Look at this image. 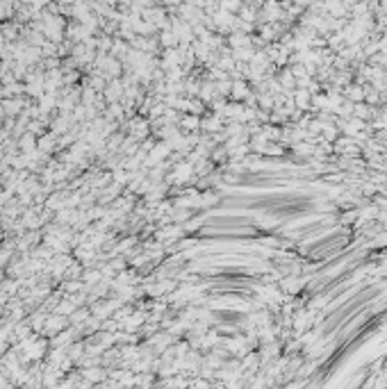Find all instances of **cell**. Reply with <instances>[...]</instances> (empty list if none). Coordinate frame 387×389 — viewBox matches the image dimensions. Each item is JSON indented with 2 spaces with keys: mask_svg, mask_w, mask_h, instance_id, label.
<instances>
[{
  "mask_svg": "<svg viewBox=\"0 0 387 389\" xmlns=\"http://www.w3.org/2000/svg\"><path fill=\"white\" fill-rule=\"evenodd\" d=\"M55 103H57V94H46V96H41V112H48V109H53L55 107Z\"/></svg>",
  "mask_w": 387,
  "mask_h": 389,
  "instance_id": "obj_1",
  "label": "cell"
},
{
  "mask_svg": "<svg viewBox=\"0 0 387 389\" xmlns=\"http://www.w3.org/2000/svg\"><path fill=\"white\" fill-rule=\"evenodd\" d=\"M0 107H2L7 114H16L18 107H23V103H21V101H2V103H0Z\"/></svg>",
  "mask_w": 387,
  "mask_h": 389,
  "instance_id": "obj_2",
  "label": "cell"
},
{
  "mask_svg": "<svg viewBox=\"0 0 387 389\" xmlns=\"http://www.w3.org/2000/svg\"><path fill=\"white\" fill-rule=\"evenodd\" d=\"M121 94H123V84H121V82H112V84H109V89H107V98H109V101H116Z\"/></svg>",
  "mask_w": 387,
  "mask_h": 389,
  "instance_id": "obj_3",
  "label": "cell"
},
{
  "mask_svg": "<svg viewBox=\"0 0 387 389\" xmlns=\"http://www.w3.org/2000/svg\"><path fill=\"white\" fill-rule=\"evenodd\" d=\"M46 325L50 328V332H55V330H60V325H64V318H62V317H53Z\"/></svg>",
  "mask_w": 387,
  "mask_h": 389,
  "instance_id": "obj_4",
  "label": "cell"
},
{
  "mask_svg": "<svg viewBox=\"0 0 387 389\" xmlns=\"http://www.w3.org/2000/svg\"><path fill=\"white\" fill-rule=\"evenodd\" d=\"M84 280H87V283H89V284H94V283H98V280H101V273L89 271V273H87V276H84Z\"/></svg>",
  "mask_w": 387,
  "mask_h": 389,
  "instance_id": "obj_5",
  "label": "cell"
},
{
  "mask_svg": "<svg viewBox=\"0 0 387 389\" xmlns=\"http://www.w3.org/2000/svg\"><path fill=\"white\" fill-rule=\"evenodd\" d=\"M296 101H298V105H301V107H305V103H308V91H298Z\"/></svg>",
  "mask_w": 387,
  "mask_h": 389,
  "instance_id": "obj_6",
  "label": "cell"
},
{
  "mask_svg": "<svg viewBox=\"0 0 387 389\" xmlns=\"http://www.w3.org/2000/svg\"><path fill=\"white\" fill-rule=\"evenodd\" d=\"M362 89L360 87H351V98H357V101H360V98H362Z\"/></svg>",
  "mask_w": 387,
  "mask_h": 389,
  "instance_id": "obj_7",
  "label": "cell"
},
{
  "mask_svg": "<svg viewBox=\"0 0 387 389\" xmlns=\"http://www.w3.org/2000/svg\"><path fill=\"white\" fill-rule=\"evenodd\" d=\"M64 289H66V291H75V289H82V284H80V283H69Z\"/></svg>",
  "mask_w": 387,
  "mask_h": 389,
  "instance_id": "obj_8",
  "label": "cell"
}]
</instances>
